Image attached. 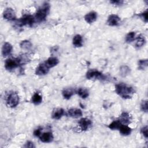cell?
<instances>
[{
	"mask_svg": "<svg viewBox=\"0 0 148 148\" xmlns=\"http://www.w3.org/2000/svg\"><path fill=\"white\" fill-rule=\"evenodd\" d=\"M116 92L124 99L131 98L135 93L133 87L123 83L117 84L115 86Z\"/></svg>",
	"mask_w": 148,
	"mask_h": 148,
	"instance_id": "obj_1",
	"label": "cell"
},
{
	"mask_svg": "<svg viewBox=\"0 0 148 148\" xmlns=\"http://www.w3.org/2000/svg\"><path fill=\"white\" fill-rule=\"evenodd\" d=\"M50 10V5L47 3H45L42 6L39 8L35 13V20L38 22H41L45 20L49 13Z\"/></svg>",
	"mask_w": 148,
	"mask_h": 148,
	"instance_id": "obj_2",
	"label": "cell"
},
{
	"mask_svg": "<svg viewBox=\"0 0 148 148\" xmlns=\"http://www.w3.org/2000/svg\"><path fill=\"white\" fill-rule=\"evenodd\" d=\"M19 97L16 92L11 93L7 99V104L10 108L16 107L19 103Z\"/></svg>",
	"mask_w": 148,
	"mask_h": 148,
	"instance_id": "obj_3",
	"label": "cell"
},
{
	"mask_svg": "<svg viewBox=\"0 0 148 148\" xmlns=\"http://www.w3.org/2000/svg\"><path fill=\"white\" fill-rule=\"evenodd\" d=\"M19 65H20V64L18 58H8L5 61V68H6V69L8 71H10L18 67Z\"/></svg>",
	"mask_w": 148,
	"mask_h": 148,
	"instance_id": "obj_4",
	"label": "cell"
},
{
	"mask_svg": "<svg viewBox=\"0 0 148 148\" xmlns=\"http://www.w3.org/2000/svg\"><path fill=\"white\" fill-rule=\"evenodd\" d=\"M35 17L32 16V15H26L22 17L21 19L19 20V23H21L22 25H28V26H32L34 23L35 22Z\"/></svg>",
	"mask_w": 148,
	"mask_h": 148,
	"instance_id": "obj_5",
	"label": "cell"
},
{
	"mask_svg": "<svg viewBox=\"0 0 148 148\" xmlns=\"http://www.w3.org/2000/svg\"><path fill=\"white\" fill-rule=\"evenodd\" d=\"M103 75L102 73L95 69L89 70L86 73V77L88 79H101L102 78Z\"/></svg>",
	"mask_w": 148,
	"mask_h": 148,
	"instance_id": "obj_6",
	"label": "cell"
},
{
	"mask_svg": "<svg viewBox=\"0 0 148 148\" xmlns=\"http://www.w3.org/2000/svg\"><path fill=\"white\" fill-rule=\"evenodd\" d=\"M3 17L8 20H14L16 19V14L13 9L8 8L4 10L3 13Z\"/></svg>",
	"mask_w": 148,
	"mask_h": 148,
	"instance_id": "obj_7",
	"label": "cell"
},
{
	"mask_svg": "<svg viewBox=\"0 0 148 148\" xmlns=\"http://www.w3.org/2000/svg\"><path fill=\"white\" fill-rule=\"evenodd\" d=\"M120 18L116 14L110 15L107 20V24L110 26H117L120 24Z\"/></svg>",
	"mask_w": 148,
	"mask_h": 148,
	"instance_id": "obj_8",
	"label": "cell"
},
{
	"mask_svg": "<svg viewBox=\"0 0 148 148\" xmlns=\"http://www.w3.org/2000/svg\"><path fill=\"white\" fill-rule=\"evenodd\" d=\"M91 124V121L87 118H82L79 121V126L82 131H86L88 130Z\"/></svg>",
	"mask_w": 148,
	"mask_h": 148,
	"instance_id": "obj_9",
	"label": "cell"
},
{
	"mask_svg": "<svg viewBox=\"0 0 148 148\" xmlns=\"http://www.w3.org/2000/svg\"><path fill=\"white\" fill-rule=\"evenodd\" d=\"M49 68L45 65V63L40 64L36 69L35 73L37 75H45L49 72Z\"/></svg>",
	"mask_w": 148,
	"mask_h": 148,
	"instance_id": "obj_10",
	"label": "cell"
},
{
	"mask_svg": "<svg viewBox=\"0 0 148 148\" xmlns=\"http://www.w3.org/2000/svg\"><path fill=\"white\" fill-rule=\"evenodd\" d=\"M40 140L43 143H49L53 141V134L50 132H46L42 133L39 136Z\"/></svg>",
	"mask_w": 148,
	"mask_h": 148,
	"instance_id": "obj_11",
	"label": "cell"
},
{
	"mask_svg": "<svg viewBox=\"0 0 148 148\" xmlns=\"http://www.w3.org/2000/svg\"><path fill=\"white\" fill-rule=\"evenodd\" d=\"M13 46L9 42L4 43L2 48V54L3 56L6 57L9 56L12 51Z\"/></svg>",
	"mask_w": 148,
	"mask_h": 148,
	"instance_id": "obj_12",
	"label": "cell"
},
{
	"mask_svg": "<svg viewBox=\"0 0 148 148\" xmlns=\"http://www.w3.org/2000/svg\"><path fill=\"white\" fill-rule=\"evenodd\" d=\"M68 114L69 116L76 119L81 117L83 114V113L80 109L71 108L68 110Z\"/></svg>",
	"mask_w": 148,
	"mask_h": 148,
	"instance_id": "obj_13",
	"label": "cell"
},
{
	"mask_svg": "<svg viewBox=\"0 0 148 148\" xmlns=\"http://www.w3.org/2000/svg\"><path fill=\"white\" fill-rule=\"evenodd\" d=\"M97 18V14L96 12L92 11L86 14L84 16V20L85 21L88 23V24H91L94 23Z\"/></svg>",
	"mask_w": 148,
	"mask_h": 148,
	"instance_id": "obj_14",
	"label": "cell"
},
{
	"mask_svg": "<svg viewBox=\"0 0 148 148\" xmlns=\"http://www.w3.org/2000/svg\"><path fill=\"white\" fill-rule=\"evenodd\" d=\"M64 114V110L62 108H56L53 110L51 117L54 120L60 119Z\"/></svg>",
	"mask_w": 148,
	"mask_h": 148,
	"instance_id": "obj_15",
	"label": "cell"
},
{
	"mask_svg": "<svg viewBox=\"0 0 148 148\" xmlns=\"http://www.w3.org/2000/svg\"><path fill=\"white\" fill-rule=\"evenodd\" d=\"M131 118L130 114L127 112H123L120 116L119 121L121 123V124L127 125L131 123Z\"/></svg>",
	"mask_w": 148,
	"mask_h": 148,
	"instance_id": "obj_16",
	"label": "cell"
},
{
	"mask_svg": "<svg viewBox=\"0 0 148 148\" xmlns=\"http://www.w3.org/2000/svg\"><path fill=\"white\" fill-rule=\"evenodd\" d=\"M58 62L59 61L57 58L54 57H51L49 58L44 63L47 66V68H50L56 66L58 64Z\"/></svg>",
	"mask_w": 148,
	"mask_h": 148,
	"instance_id": "obj_17",
	"label": "cell"
},
{
	"mask_svg": "<svg viewBox=\"0 0 148 148\" xmlns=\"http://www.w3.org/2000/svg\"><path fill=\"white\" fill-rule=\"evenodd\" d=\"M73 45L77 47H82L83 46V38L80 35H76L72 40Z\"/></svg>",
	"mask_w": 148,
	"mask_h": 148,
	"instance_id": "obj_18",
	"label": "cell"
},
{
	"mask_svg": "<svg viewBox=\"0 0 148 148\" xmlns=\"http://www.w3.org/2000/svg\"><path fill=\"white\" fill-rule=\"evenodd\" d=\"M119 130L120 133L124 136L128 135L131 132V128H130L127 125H125V124H121V125L120 126Z\"/></svg>",
	"mask_w": 148,
	"mask_h": 148,
	"instance_id": "obj_19",
	"label": "cell"
},
{
	"mask_svg": "<svg viewBox=\"0 0 148 148\" xmlns=\"http://www.w3.org/2000/svg\"><path fill=\"white\" fill-rule=\"evenodd\" d=\"M32 102L35 105H39L42 101V96L38 92H35L32 97L31 98Z\"/></svg>",
	"mask_w": 148,
	"mask_h": 148,
	"instance_id": "obj_20",
	"label": "cell"
},
{
	"mask_svg": "<svg viewBox=\"0 0 148 148\" xmlns=\"http://www.w3.org/2000/svg\"><path fill=\"white\" fill-rule=\"evenodd\" d=\"M145 42H146V40L144 36H143L142 35H139L136 39L135 47L138 48H140L145 45Z\"/></svg>",
	"mask_w": 148,
	"mask_h": 148,
	"instance_id": "obj_21",
	"label": "cell"
},
{
	"mask_svg": "<svg viewBox=\"0 0 148 148\" xmlns=\"http://www.w3.org/2000/svg\"><path fill=\"white\" fill-rule=\"evenodd\" d=\"M76 93L79 97H80L82 98H83V99H85L87 97H88L89 95L88 91L86 89L83 88H78L76 91Z\"/></svg>",
	"mask_w": 148,
	"mask_h": 148,
	"instance_id": "obj_22",
	"label": "cell"
},
{
	"mask_svg": "<svg viewBox=\"0 0 148 148\" xmlns=\"http://www.w3.org/2000/svg\"><path fill=\"white\" fill-rule=\"evenodd\" d=\"M62 95L65 99H69L73 95L74 91L72 88H66L62 91Z\"/></svg>",
	"mask_w": 148,
	"mask_h": 148,
	"instance_id": "obj_23",
	"label": "cell"
},
{
	"mask_svg": "<svg viewBox=\"0 0 148 148\" xmlns=\"http://www.w3.org/2000/svg\"><path fill=\"white\" fill-rule=\"evenodd\" d=\"M121 123L119 121V120H115L112 121L109 125L108 127L110 129V130H119V128L120 127V126L121 125Z\"/></svg>",
	"mask_w": 148,
	"mask_h": 148,
	"instance_id": "obj_24",
	"label": "cell"
},
{
	"mask_svg": "<svg viewBox=\"0 0 148 148\" xmlns=\"http://www.w3.org/2000/svg\"><path fill=\"white\" fill-rule=\"evenodd\" d=\"M120 72L121 76L125 77L130 73V68L126 65H123L120 67Z\"/></svg>",
	"mask_w": 148,
	"mask_h": 148,
	"instance_id": "obj_25",
	"label": "cell"
},
{
	"mask_svg": "<svg viewBox=\"0 0 148 148\" xmlns=\"http://www.w3.org/2000/svg\"><path fill=\"white\" fill-rule=\"evenodd\" d=\"M20 45L21 48H22L23 49H26V50H28V49H31L32 47L31 43L29 41L26 40L21 41Z\"/></svg>",
	"mask_w": 148,
	"mask_h": 148,
	"instance_id": "obj_26",
	"label": "cell"
},
{
	"mask_svg": "<svg viewBox=\"0 0 148 148\" xmlns=\"http://www.w3.org/2000/svg\"><path fill=\"white\" fill-rule=\"evenodd\" d=\"M135 33L134 32H130L125 36V41L127 43H131L135 40Z\"/></svg>",
	"mask_w": 148,
	"mask_h": 148,
	"instance_id": "obj_27",
	"label": "cell"
},
{
	"mask_svg": "<svg viewBox=\"0 0 148 148\" xmlns=\"http://www.w3.org/2000/svg\"><path fill=\"white\" fill-rule=\"evenodd\" d=\"M148 64L147 60H140L138 61V68L140 69H145L147 68Z\"/></svg>",
	"mask_w": 148,
	"mask_h": 148,
	"instance_id": "obj_28",
	"label": "cell"
},
{
	"mask_svg": "<svg viewBox=\"0 0 148 148\" xmlns=\"http://www.w3.org/2000/svg\"><path fill=\"white\" fill-rule=\"evenodd\" d=\"M140 109L142 111L147 112L148 110V105H147V101L145 100L143 101L140 104Z\"/></svg>",
	"mask_w": 148,
	"mask_h": 148,
	"instance_id": "obj_29",
	"label": "cell"
},
{
	"mask_svg": "<svg viewBox=\"0 0 148 148\" xmlns=\"http://www.w3.org/2000/svg\"><path fill=\"white\" fill-rule=\"evenodd\" d=\"M140 132L141 134L143 135V136L145 138H147L148 137V134H147V126L146 125L143 127H142L140 130Z\"/></svg>",
	"mask_w": 148,
	"mask_h": 148,
	"instance_id": "obj_30",
	"label": "cell"
},
{
	"mask_svg": "<svg viewBox=\"0 0 148 148\" xmlns=\"http://www.w3.org/2000/svg\"><path fill=\"white\" fill-rule=\"evenodd\" d=\"M139 16L143 19V20L146 23L147 21V10H146L145 12H143L142 13H140Z\"/></svg>",
	"mask_w": 148,
	"mask_h": 148,
	"instance_id": "obj_31",
	"label": "cell"
},
{
	"mask_svg": "<svg viewBox=\"0 0 148 148\" xmlns=\"http://www.w3.org/2000/svg\"><path fill=\"white\" fill-rule=\"evenodd\" d=\"M41 130H42L41 128H38V129L35 130L34 131V135L36 137H39L40 136V135L42 134Z\"/></svg>",
	"mask_w": 148,
	"mask_h": 148,
	"instance_id": "obj_32",
	"label": "cell"
},
{
	"mask_svg": "<svg viewBox=\"0 0 148 148\" xmlns=\"http://www.w3.org/2000/svg\"><path fill=\"white\" fill-rule=\"evenodd\" d=\"M110 2L113 5H120L123 3V1H120V0H114V1H111Z\"/></svg>",
	"mask_w": 148,
	"mask_h": 148,
	"instance_id": "obj_33",
	"label": "cell"
},
{
	"mask_svg": "<svg viewBox=\"0 0 148 148\" xmlns=\"http://www.w3.org/2000/svg\"><path fill=\"white\" fill-rule=\"evenodd\" d=\"M25 147H35V146L34 145V143L31 141H27V143H25V145L24 146Z\"/></svg>",
	"mask_w": 148,
	"mask_h": 148,
	"instance_id": "obj_34",
	"label": "cell"
}]
</instances>
